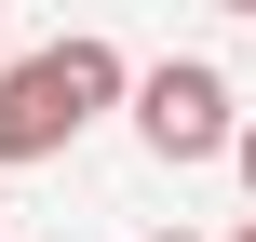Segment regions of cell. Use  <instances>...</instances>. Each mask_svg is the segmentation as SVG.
I'll list each match as a JSON object with an SVG mask.
<instances>
[{
    "mask_svg": "<svg viewBox=\"0 0 256 242\" xmlns=\"http://www.w3.org/2000/svg\"><path fill=\"white\" fill-rule=\"evenodd\" d=\"M216 13H256V0H216Z\"/></svg>",
    "mask_w": 256,
    "mask_h": 242,
    "instance_id": "obj_4",
    "label": "cell"
},
{
    "mask_svg": "<svg viewBox=\"0 0 256 242\" xmlns=\"http://www.w3.org/2000/svg\"><path fill=\"white\" fill-rule=\"evenodd\" d=\"M230 175H243V189H256V121H243V135H230Z\"/></svg>",
    "mask_w": 256,
    "mask_h": 242,
    "instance_id": "obj_3",
    "label": "cell"
},
{
    "mask_svg": "<svg viewBox=\"0 0 256 242\" xmlns=\"http://www.w3.org/2000/svg\"><path fill=\"white\" fill-rule=\"evenodd\" d=\"M135 94V67H122V40H94V27H68V40H40L27 67H0V175L14 162H54L81 121H108Z\"/></svg>",
    "mask_w": 256,
    "mask_h": 242,
    "instance_id": "obj_1",
    "label": "cell"
},
{
    "mask_svg": "<svg viewBox=\"0 0 256 242\" xmlns=\"http://www.w3.org/2000/svg\"><path fill=\"white\" fill-rule=\"evenodd\" d=\"M162 242H202V229H162Z\"/></svg>",
    "mask_w": 256,
    "mask_h": 242,
    "instance_id": "obj_5",
    "label": "cell"
},
{
    "mask_svg": "<svg viewBox=\"0 0 256 242\" xmlns=\"http://www.w3.org/2000/svg\"><path fill=\"white\" fill-rule=\"evenodd\" d=\"M230 242H256V216H243V229H230Z\"/></svg>",
    "mask_w": 256,
    "mask_h": 242,
    "instance_id": "obj_6",
    "label": "cell"
},
{
    "mask_svg": "<svg viewBox=\"0 0 256 242\" xmlns=\"http://www.w3.org/2000/svg\"><path fill=\"white\" fill-rule=\"evenodd\" d=\"M122 108H135V135H148V162H230V135H243L216 54H162V67H135Z\"/></svg>",
    "mask_w": 256,
    "mask_h": 242,
    "instance_id": "obj_2",
    "label": "cell"
}]
</instances>
